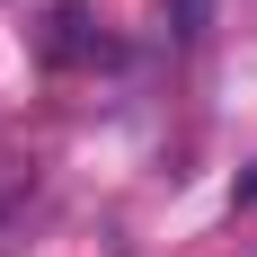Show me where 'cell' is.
<instances>
[{"label":"cell","instance_id":"7a4b0ae2","mask_svg":"<svg viewBox=\"0 0 257 257\" xmlns=\"http://www.w3.org/2000/svg\"><path fill=\"white\" fill-rule=\"evenodd\" d=\"M178 9V36H204V0H169Z\"/></svg>","mask_w":257,"mask_h":257},{"label":"cell","instance_id":"6da1fadb","mask_svg":"<svg viewBox=\"0 0 257 257\" xmlns=\"http://www.w3.org/2000/svg\"><path fill=\"white\" fill-rule=\"evenodd\" d=\"M36 53H45V62H106L115 45L89 27V9H80V0H53L45 18H36Z\"/></svg>","mask_w":257,"mask_h":257}]
</instances>
